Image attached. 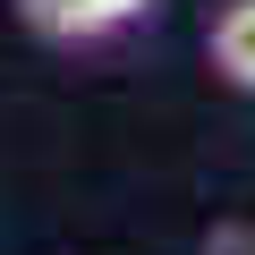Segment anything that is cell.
<instances>
[{
    "mask_svg": "<svg viewBox=\"0 0 255 255\" xmlns=\"http://www.w3.org/2000/svg\"><path fill=\"white\" fill-rule=\"evenodd\" d=\"M94 9H102V26H111V34H128V26H145L162 0H94Z\"/></svg>",
    "mask_w": 255,
    "mask_h": 255,
    "instance_id": "3",
    "label": "cell"
},
{
    "mask_svg": "<svg viewBox=\"0 0 255 255\" xmlns=\"http://www.w3.org/2000/svg\"><path fill=\"white\" fill-rule=\"evenodd\" d=\"M204 68L230 94H255V0H221L204 26Z\"/></svg>",
    "mask_w": 255,
    "mask_h": 255,
    "instance_id": "1",
    "label": "cell"
},
{
    "mask_svg": "<svg viewBox=\"0 0 255 255\" xmlns=\"http://www.w3.org/2000/svg\"><path fill=\"white\" fill-rule=\"evenodd\" d=\"M9 9H17V26H26L34 43H51V51H102V43H111V26H102L94 0H9Z\"/></svg>",
    "mask_w": 255,
    "mask_h": 255,
    "instance_id": "2",
    "label": "cell"
}]
</instances>
